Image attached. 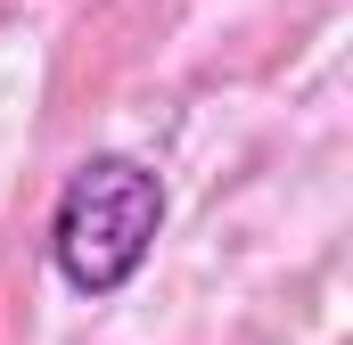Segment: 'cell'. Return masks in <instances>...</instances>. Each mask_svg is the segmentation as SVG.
Masks as SVG:
<instances>
[{"label":"cell","instance_id":"6da1fadb","mask_svg":"<svg viewBox=\"0 0 353 345\" xmlns=\"http://www.w3.org/2000/svg\"><path fill=\"white\" fill-rule=\"evenodd\" d=\"M165 230V181L140 165V157H83L58 189V214H50V263L74 296H123L140 279V263Z\"/></svg>","mask_w":353,"mask_h":345}]
</instances>
